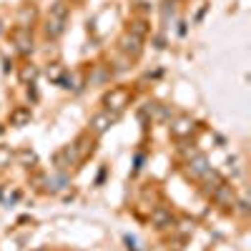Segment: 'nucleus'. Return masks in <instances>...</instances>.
<instances>
[{"instance_id":"13","label":"nucleus","mask_w":251,"mask_h":251,"mask_svg":"<svg viewBox=\"0 0 251 251\" xmlns=\"http://www.w3.org/2000/svg\"><path fill=\"white\" fill-rule=\"evenodd\" d=\"M60 73H63V71H60L58 66H53V68H48V78H53V80H60Z\"/></svg>"},{"instance_id":"3","label":"nucleus","mask_w":251,"mask_h":251,"mask_svg":"<svg viewBox=\"0 0 251 251\" xmlns=\"http://www.w3.org/2000/svg\"><path fill=\"white\" fill-rule=\"evenodd\" d=\"M118 116L121 113H113V111H100V113H96L93 118H91V133L93 136H103L111 126L118 121Z\"/></svg>"},{"instance_id":"7","label":"nucleus","mask_w":251,"mask_h":251,"mask_svg":"<svg viewBox=\"0 0 251 251\" xmlns=\"http://www.w3.org/2000/svg\"><path fill=\"white\" fill-rule=\"evenodd\" d=\"M13 40H15V46H18L20 53H30L33 50V40H30V33L25 28H18L13 33Z\"/></svg>"},{"instance_id":"11","label":"nucleus","mask_w":251,"mask_h":251,"mask_svg":"<svg viewBox=\"0 0 251 251\" xmlns=\"http://www.w3.org/2000/svg\"><path fill=\"white\" fill-rule=\"evenodd\" d=\"M10 161H13V149L10 146H0V169L10 166Z\"/></svg>"},{"instance_id":"1","label":"nucleus","mask_w":251,"mask_h":251,"mask_svg":"<svg viewBox=\"0 0 251 251\" xmlns=\"http://www.w3.org/2000/svg\"><path fill=\"white\" fill-rule=\"evenodd\" d=\"M66 18H68V5L63 3V0H58V3L50 8L48 23H46V33L50 38H58L63 33V28H66Z\"/></svg>"},{"instance_id":"9","label":"nucleus","mask_w":251,"mask_h":251,"mask_svg":"<svg viewBox=\"0 0 251 251\" xmlns=\"http://www.w3.org/2000/svg\"><path fill=\"white\" fill-rule=\"evenodd\" d=\"M188 171H191L194 176H199V178H203L208 171H211V169H208V163H206V156H201V153H194V161L188 163Z\"/></svg>"},{"instance_id":"2","label":"nucleus","mask_w":251,"mask_h":251,"mask_svg":"<svg viewBox=\"0 0 251 251\" xmlns=\"http://www.w3.org/2000/svg\"><path fill=\"white\" fill-rule=\"evenodd\" d=\"M128 100H131V91L118 86V88H111L106 96H103V106H106V111L121 113L126 106H128Z\"/></svg>"},{"instance_id":"10","label":"nucleus","mask_w":251,"mask_h":251,"mask_svg":"<svg viewBox=\"0 0 251 251\" xmlns=\"http://www.w3.org/2000/svg\"><path fill=\"white\" fill-rule=\"evenodd\" d=\"M128 33L143 40V38H146V33H149V23H146V20H133L131 28H128Z\"/></svg>"},{"instance_id":"14","label":"nucleus","mask_w":251,"mask_h":251,"mask_svg":"<svg viewBox=\"0 0 251 251\" xmlns=\"http://www.w3.org/2000/svg\"><path fill=\"white\" fill-rule=\"evenodd\" d=\"M20 158H23L25 163H28V161H30V163H35V153H33V151H23V153H20Z\"/></svg>"},{"instance_id":"5","label":"nucleus","mask_w":251,"mask_h":251,"mask_svg":"<svg viewBox=\"0 0 251 251\" xmlns=\"http://www.w3.org/2000/svg\"><path fill=\"white\" fill-rule=\"evenodd\" d=\"M191 133H194V121L188 118V116H178V118L171 123V136L186 138V136H191Z\"/></svg>"},{"instance_id":"6","label":"nucleus","mask_w":251,"mask_h":251,"mask_svg":"<svg viewBox=\"0 0 251 251\" xmlns=\"http://www.w3.org/2000/svg\"><path fill=\"white\" fill-rule=\"evenodd\" d=\"M141 43H143L141 38H136V35H131V33H126L123 40H121V50H123L126 55H138V53H141Z\"/></svg>"},{"instance_id":"12","label":"nucleus","mask_w":251,"mask_h":251,"mask_svg":"<svg viewBox=\"0 0 251 251\" xmlns=\"http://www.w3.org/2000/svg\"><path fill=\"white\" fill-rule=\"evenodd\" d=\"M20 78H23L25 83H28V80L33 83V80L38 78V68H35V66H25L23 71H20Z\"/></svg>"},{"instance_id":"8","label":"nucleus","mask_w":251,"mask_h":251,"mask_svg":"<svg viewBox=\"0 0 251 251\" xmlns=\"http://www.w3.org/2000/svg\"><path fill=\"white\" fill-rule=\"evenodd\" d=\"M30 118H33V113H30V108L28 106H18L13 113H10V126H28L30 123Z\"/></svg>"},{"instance_id":"15","label":"nucleus","mask_w":251,"mask_h":251,"mask_svg":"<svg viewBox=\"0 0 251 251\" xmlns=\"http://www.w3.org/2000/svg\"><path fill=\"white\" fill-rule=\"evenodd\" d=\"M174 3H178V0H171V5H174Z\"/></svg>"},{"instance_id":"4","label":"nucleus","mask_w":251,"mask_h":251,"mask_svg":"<svg viewBox=\"0 0 251 251\" xmlns=\"http://www.w3.org/2000/svg\"><path fill=\"white\" fill-rule=\"evenodd\" d=\"M151 221H153L156 228H171L176 224L174 214L169 211V208H163V206H156L153 211H151Z\"/></svg>"}]
</instances>
